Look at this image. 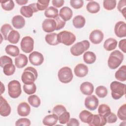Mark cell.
I'll return each mask as SVG.
<instances>
[{
	"label": "cell",
	"mask_w": 126,
	"mask_h": 126,
	"mask_svg": "<svg viewBox=\"0 0 126 126\" xmlns=\"http://www.w3.org/2000/svg\"><path fill=\"white\" fill-rule=\"evenodd\" d=\"M13 30V29L11 25L8 24H4L1 26L0 28V32L1 34L3 35L4 40H7V37L9 32Z\"/></svg>",
	"instance_id": "obj_35"
},
{
	"label": "cell",
	"mask_w": 126,
	"mask_h": 126,
	"mask_svg": "<svg viewBox=\"0 0 126 126\" xmlns=\"http://www.w3.org/2000/svg\"><path fill=\"white\" fill-rule=\"evenodd\" d=\"M0 66L3 67L4 66L9 63H12V60L9 57L6 56H2L0 58Z\"/></svg>",
	"instance_id": "obj_50"
},
{
	"label": "cell",
	"mask_w": 126,
	"mask_h": 126,
	"mask_svg": "<svg viewBox=\"0 0 126 126\" xmlns=\"http://www.w3.org/2000/svg\"><path fill=\"white\" fill-rule=\"evenodd\" d=\"M28 100L30 105L33 107L37 108L40 105V99L36 95L33 94L29 96L28 98Z\"/></svg>",
	"instance_id": "obj_34"
},
{
	"label": "cell",
	"mask_w": 126,
	"mask_h": 126,
	"mask_svg": "<svg viewBox=\"0 0 126 126\" xmlns=\"http://www.w3.org/2000/svg\"><path fill=\"white\" fill-rule=\"evenodd\" d=\"M67 126H78L79 123L78 121L75 118H71L66 123Z\"/></svg>",
	"instance_id": "obj_53"
},
{
	"label": "cell",
	"mask_w": 126,
	"mask_h": 126,
	"mask_svg": "<svg viewBox=\"0 0 126 126\" xmlns=\"http://www.w3.org/2000/svg\"><path fill=\"white\" fill-rule=\"evenodd\" d=\"M56 22L57 24V27H56V30L57 31L60 30L63 28L65 24V22L63 21L60 16H58L57 17H56L54 19Z\"/></svg>",
	"instance_id": "obj_49"
},
{
	"label": "cell",
	"mask_w": 126,
	"mask_h": 126,
	"mask_svg": "<svg viewBox=\"0 0 126 126\" xmlns=\"http://www.w3.org/2000/svg\"><path fill=\"white\" fill-rule=\"evenodd\" d=\"M28 62L27 57L23 54H20L15 59V64L16 67L22 68L27 65Z\"/></svg>",
	"instance_id": "obj_22"
},
{
	"label": "cell",
	"mask_w": 126,
	"mask_h": 126,
	"mask_svg": "<svg viewBox=\"0 0 126 126\" xmlns=\"http://www.w3.org/2000/svg\"><path fill=\"white\" fill-rule=\"evenodd\" d=\"M0 114L1 116H8L11 113V107L1 95L0 97Z\"/></svg>",
	"instance_id": "obj_13"
},
{
	"label": "cell",
	"mask_w": 126,
	"mask_h": 126,
	"mask_svg": "<svg viewBox=\"0 0 126 126\" xmlns=\"http://www.w3.org/2000/svg\"><path fill=\"white\" fill-rule=\"evenodd\" d=\"M15 71V66L12 63H9L5 64L3 67V71L5 75L10 76L14 74Z\"/></svg>",
	"instance_id": "obj_36"
},
{
	"label": "cell",
	"mask_w": 126,
	"mask_h": 126,
	"mask_svg": "<svg viewBox=\"0 0 126 126\" xmlns=\"http://www.w3.org/2000/svg\"><path fill=\"white\" fill-rule=\"evenodd\" d=\"M70 5L74 9H79L84 4V1L82 0H71L70 1Z\"/></svg>",
	"instance_id": "obj_48"
},
{
	"label": "cell",
	"mask_w": 126,
	"mask_h": 126,
	"mask_svg": "<svg viewBox=\"0 0 126 126\" xmlns=\"http://www.w3.org/2000/svg\"><path fill=\"white\" fill-rule=\"evenodd\" d=\"M124 55L119 50H114L110 55L108 60V65L110 69L117 68L122 63Z\"/></svg>",
	"instance_id": "obj_2"
},
{
	"label": "cell",
	"mask_w": 126,
	"mask_h": 126,
	"mask_svg": "<svg viewBox=\"0 0 126 126\" xmlns=\"http://www.w3.org/2000/svg\"><path fill=\"white\" fill-rule=\"evenodd\" d=\"M83 60L88 64H92L96 60V56L93 52L87 51L83 55Z\"/></svg>",
	"instance_id": "obj_31"
},
{
	"label": "cell",
	"mask_w": 126,
	"mask_h": 126,
	"mask_svg": "<svg viewBox=\"0 0 126 126\" xmlns=\"http://www.w3.org/2000/svg\"><path fill=\"white\" fill-rule=\"evenodd\" d=\"M38 73L36 70L31 66H29L24 69L21 76V79L24 84L33 83L37 78Z\"/></svg>",
	"instance_id": "obj_3"
},
{
	"label": "cell",
	"mask_w": 126,
	"mask_h": 126,
	"mask_svg": "<svg viewBox=\"0 0 126 126\" xmlns=\"http://www.w3.org/2000/svg\"><path fill=\"white\" fill-rule=\"evenodd\" d=\"M94 86L89 82H84L82 83L80 87V90L81 93L87 95L92 94L94 92Z\"/></svg>",
	"instance_id": "obj_20"
},
{
	"label": "cell",
	"mask_w": 126,
	"mask_h": 126,
	"mask_svg": "<svg viewBox=\"0 0 126 126\" xmlns=\"http://www.w3.org/2000/svg\"><path fill=\"white\" fill-rule=\"evenodd\" d=\"M45 39L46 42L51 45H57L59 43L57 39V34L55 32L46 34Z\"/></svg>",
	"instance_id": "obj_29"
},
{
	"label": "cell",
	"mask_w": 126,
	"mask_h": 126,
	"mask_svg": "<svg viewBox=\"0 0 126 126\" xmlns=\"http://www.w3.org/2000/svg\"><path fill=\"white\" fill-rule=\"evenodd\" d=\"M115 33L117 36L122 38L126 36V25L124 21L118 22L114 28Z\"/></svg>",
	"instance_id": "obj_14"
},
{
	"label": "cell",
	"mask_w": 126,
	"mask_h": 126,
	"mask_svg": "<svg viewBox=\"0 0 126 126\" xmlns=\"http://www.w3.org/2000/svg\"><path fill=\"white\" fill-rule=\"evenodd\" d=\"M59 80L63 83H68L72 80L73 75L70 68L64 66L61 68L58 73Z\"/></svg>",
	"instance_id": "obj_7"
},
{
	"label": "cell",
	"mask_w": 126,
	"mask_h": 126,
	"mask_svg": "<svg viewBox=\"0 0 126 126\" xmlns=\"http://www.w3.org/2000/svg\"><path fill=\"white\" fill-rule=\"evenodd\" d=\"M1 94H2L5 91V88H4V86L3 85L2 82H1Z\"/></svg>",
	"instance_id": "obj_56"
},
{
	"label": "cell",
	"mask_w": 126,
	"mask_h": 126,
	"mask_svg": "<svg viewBox=\"0 0 126 126\" xmlns=\"http://www.w3.org/2000/svg\"><path fill=\"white\" fill-rule=\"evenodd\" d=\"M72 23L75 28L77 29H81L85 26L86 20L83 16L77 15L74 17Z\"/></svg>",
	"instance_id": "obj_27"
},
{
	"label": "cell",
	"mask_w": 126,
	"mask_h": 126,
	"mask_svg": "<svg viewBox=\"0 0 126 126\" xmlns=\"http://www.w3.org/2000/svg\"><path fill=\"white\" fill-rule=\"evenodd\" d=\"M16 2H17V3L18 4L20 5H22L26 4L28 2V0H16Z\"/></svg>",
	"instance_id": "obj_55"
},
{
	"label": "cell",
	"mask_w": 126,
	"mask_h": 126,
	"mask_svg": "<svg viewBox=\"0 0 126 126\" xmlns=\"http://www.w3.org/2000/svg\"><path fill=\"white\" fill-rule=\"evenodd\" d=\"M65 111H66L65 107L61 104L56 105L53 109V113L56 114L58 117Z\"/></svg>",
	"instance_id": "obj_44"
},
{
	"label": "cell",
	"mask_w": 126,
	"mask_h": 126,
	"mask_svg": "<svg viewBox=\"0 0 126 126\" xmlns=\"http://www.w3.org/2000/svg\"><path fill=\"white\" fill-rule=\"evenodd\" d=\"M70 118V114L68 112L65 111L62 115L58 117V120L59 123L61 124H66Z\"/></svg>",
	"instance_id": "obj_45"
},
{
	"label": "cell",
	"mask_w": 126,
	"mask_h": 126,
	"mask_svg": "<svg viewBox=\"0 0 126 126\" xmlns=\"http://www.w3.org/2000/svg\"><path fill=\"white\" fill-rule=\"evenodd\" d=\"M50 0H38L36 3V7L38 10L42 11L46 9L49 5Z\"/></svg>",
	"instance_id": "obj_43"
},
{
	"label": "cell",
	"mask_w": 126,
	"mask_h": 126,
	"mask_svg": "<svg viewBox=\"0 0 126 126\" xmlns=\"http://www.w3.org/2000/svg\"><path fill=\"white\" fill-rule=\"evenodd\" d=\"M20 38V36L19 32L13 30L9 32L7 37V40L11 43L16 44L18 42Z\"/></svg>",
	"instance_id": "obj_30"
},
{
	"label": "cell",
	"mask_w": 126,
	"mask_h": 126,
	"mask_svg": "<svg viewBox=\"0 0 126 126\" xmlns=\"http://www.w3.org/2000/svg\"><path fill=\"white\" fill-rule=\"evenodd\" d=\"M126 85L125 84L114 81L110 84L111 95L114 99H119L126 94Z\"/></svg>",
	"instance_id": "obj_1"
},
{
	"label": "cell",
	"mask_w": 126,
	"mask_h": 126,
	"mask_svg": "<svg viewBox=\"0 0 126 126\" xmlns=\"http://www.w3.org/2000/svg\"><path fill=\"white\" fill-rule=\"evenodd\" d=\"M117 41L113 38H109L106 39L103 44L104 48L108 51L114 50L117 46Z\"/></svg>",
	"instance_id": "obj_25"
},
{
	"label": "cell",
	"mask_w": 126,
	"mask_h": 126,
	"mask_svg": "<svg viewBox=\"0 0 126 126\" xmlns=\"http://www.w3.org/2000/svg\"><path fill=\"white\" fill-rule=\"evenodd\" d=\"M115 77L116 79L120 81H125L126 80V65H124L120 67L115 72Z\"/></svg>",
	"instance_id": "obj_26"
},
{
	"label": "cell",
	"mask_w": 126,
	"mask_h": 126,
	"mask_svg": "<svg viewBox=\"0 0 126 126\" xmlns=\"http://www.w3.org/2000/svg\"><path fill=\"white\" fill-rule=\"evenodd\" d=\"M98 98L94 95L87 96L85 100V107L90 110H95L98 105Z\"/></svg>",
	"instance_id": "obj_11"
},
{
	"label": "cell",
	"mask_w": 126,
	"mask_h": 126,
	"mask_svg": "<svg viewBox=\"0 0 126 126\" xmlns=\"http://www.w3.org/2000/svg\"><path fill=\"white\" fill-rule=\"evenodd\" d=\"M72 10L67 6L62 8L59 12V16L65 22L69 20L72 17Z\"/></svg>",
	"instance_id": "obj_19"
},
{
	"label": "cell",
	"mask_w": 126,
	"mask_h": 126,
	"mask_svg": "<svg viewBox=\"0 0 126 126\" xmlns=\"http://www.w3.org/2000/svg\"><path fill=\"white\" fill-rule=\"evenodd\" d=\"M57 39L59 43L70 46L76 40V36L70 32L63 31L57 34Z\"/></svg>",
	"instance_id": "obj_4"
},
{
	"label": "cell",
	"mask_w": 126,
	"mask_h": 126,
	"mask_svg": "<svg viewBox=\"0 0 126 126\" xmlns=\"http://www.w3.org/2000/svg\"><path fill=\"white\" fill-rule=\"evenodd\" d=\"M75 75L78 77L86 76L88 73V68L87 65L83 63H79L74 68Z\"/></svg>",
	"instance_id": "obj_17"
},
{
	"label": "cell",
	"mask_w": 126,
	"mask_h": 126,
	"mask_svg": "<svg viewBox=\"0 0 126 126\" xmlns=\"http://www.w3.org/2000/svg\"><path fill=\"white\" fill-rule=\"evenodd\" d=\"M105 118L107 121V123H115L117 120V116L113 113L110 112L109 114H108L107 116H106Z\"/></svg>",
	"instance_id": "obj_51"
},
{
	"label": "cell",
	"mask_w": 126,
	"mask_h": 126,
	"mask_svg": "<svg viewBox=\"0 0 126 126\" xmlns=\"http://www.w3.org/2000/svg\"><path fill=\"white\" fill-rule=\"evenodd\" d=\"M12 24L13 26L17 29L23 28L25 25V20L23 17L17 15L14 16L12 19Z\"/></svg>",
	"instance_id": "obj_21"
},
{
	"label": "cell",
	"mask_w": 126,
	"mask_h": 126,
	"mask_svg": "<svg viewBox=\"0 0 126 126\" xmlns=\"http://www.w3.org/2000/svg\"><path fill=\"white\" fill-rule=\"evenodd\" d=\"M126 39H124L119 41V48L124 52L126 53Z\"/></svg>",
	"instance_id": "obj_52"
},
{
	"label": "cell",
	"mask_w": 126,
	"mask_h": 126,
	"mask_svg": "<svg viewBox=\"0 0 126 126\" xmlns=\"http://www.w3.org/2000/svg\"><path fill=\"white\" fill-rule=\"evenodd\" d=\"M88 11L91 13H96L100 10V5L98 3L94 1H89L86 6Z\"/></svg>",
	"instance_id": "obj_28"
},
{
	"label": "cell",
	"mask_w": 126,
	"mask_h": 126,
	"mask_svg": "<svg viewBox=\"0 0 126 126\" xmlns=\"http://www.w3.org/2000/svg\"><path fill=\"white\" fill-rule=\"evenodd\" d=\"M107 123L105 117L100 114L94 115L91 123L89 124L90 126H103L106 125Z\"/></svg>",
	"instance_id": "obj_16"
},
{
	"label": "cell",
	"mask_w": 126,
	"mask_h": 126,
	"mask_svg": "<svg viewBox=\"0 0 126 126\" xmlns=\"http://www.w3.org/2000/svg\"><path fill=\"white\" fill-rule=\"evenodd\" d=\"M118 10L123 15L124 17H126V0H120L118 2Z\"/></svg>",
	"instance_id": "obj_46"
},
{
	"label": "cell",
	"mask_w": 126,
	"mask_h": 126,
	"mask_svg": "<svg viewBox=\"0 0 126 126\" xmlns=\"http://www.w3.org/2000/svg\"><path fill=\"white\" fill-rule=\"evenodd\" d=\"M57 24L55 20L52 19H46L42 24L43 30L46 32H51L56 30Z\"/></svg>",
	"instance_id": "obj_12"
},
{
	"label": "cell",
	"mask_w": 126,
	"mask_h": 126,
	"mask_svg": "<svg viewBox=\"0 0 126 126\" xmlns=\"http://www.w3.org/2000/svg\"><path fill=\"white\" fill-rule=\"evenodd\" d=\"M90 47V42L87 40L77 42L70 48L71 54L74 56L82 55L85 51L88 50Z\"/></svg>",
	"instance_id": "obj_5"
},
{
	"label": "cell",
	"mask_w": 126,
	"mask_h": 126,
	"mask_svg": "<svg viewBox=\"0 0 126 126\" xmlns=\"http://www.w3.org/2000/svg\"><path fill=\"white\" fill-rule=\"evenodd\" d=\"M20 45L21 48L24 52L29 53L32 51L33 49L34 40L33 38L30 36H25L22 38Z\"/></svg>",
	"instance_id": "obj_8"
},
{
	"label": "cell",
	"mask_w": 126,
	"mask_h": 126,
	"mask_svg": "<svg viewBox=\"0 0 126 126\" xmlns=\"http://www.w3.org/2000/svg\"><path fill=\"white\" fill-rule=\"evenodd\" d=\"M30 63L33 65L38 66L41 65L44 61L43 55L37 51L32 52L29 56Z\"/></svg>",
	"instance_id": "obj_10"
},
{
	"label": "cell",
	"mask_w": 126,
	"mask_h": 126,
	"mask_svg": "<svg viewBox=\"0 0 126 126\" xmlns=\"http://www.w3.org/2000/svg\"><path fill=\"white\" fill-rule=\"evenodd\" d=\"M58 10L53 6L48 7L44 12V15L46 17L50 18H55L58 16Z\"/></svg>",
	"instance_id": "obj_33"
},
{
	"label": "cell",
	"mask_w": 126,
	"mask_h": 126,
	"mask_svg": "<svg viewBox=\"0 0 126 126\" xmlns=\"http://www.w3.org/2000/svg\"><path fill=\"white\" fill-rule=\"evenodd\" d=\"M5 50L6 54L12 57L18 56L19 55V48L15 45H8L6 46Z\"/></svg>",
	"instance_id": "obj_32"
},
{
	"label": "cell",
	"mask_w": 126,
	"mask_h": 126,
	"mask_svg": "<svg viewBox=\"0 0 126 126\" xmlns=\"http://www.w3.org/2000/svg\"><path fill=\"white\" fill-rule=\"evenodd\" d=\"M64 2L63 0H53L52 1V4L56 7H62Z\"/></svg>",
	"instance_id": "obj_54"
},
{
	"label": "cell",
	"mask_w": 126,
	"mask_h": 126,
	"mask_svg": "<svg viewBox=\"0 0 126 126\" xmlns=\"http://www.w3.org/2000/svg\"><path fill=\"white\" fill-rule=\"evenodd\" d=\"M103 37V33L100 30H94L90 33L89 39L93 43L98 44L102 41Z\"/></svg>",
	"instance_id": "obj_15"
},
{
	"label": "cell",
	"mask_w": 126,
	"mask_h": 126,
	"mask_svg": "<svg viewBox=\"0 0 126 126\" xmlns=\"http://www.w3.org/2000/svg\"><path fill=\"white\" fill-rule=\"evenodd\" d=\"M20 82L15 80L10 81L8 84V93L9 95L13 98L18 97L21 93V87Z\"/></svg>",
	"instance_id": "obj_6"
},
{
	"label": "cell",
	"mask_w": 126,
	"mask_h": 126,
	"mask_svg": "<svg viewBox=\"0 0 126 126\" xmlns=\"http://www.w3.org/2000/svg\"><path fill=\"white\" fill-rule=\"evenodd\" d=\"M31 125V121L28 118H20L15 123L16 126H29Z\"/></svg>",
	"instance_id": "obj_47"
},
{
	"label": "cell",
	"mask_w": 126,
	"mask_h": 126,
	"mask_svg": "<svg viewBox=\"0 0 126 126\" xmlns=\"http://www.w3.org/2000/svg\"><path fill=\"white\" fill-rule=\"evenodd\" d=\"M98 112L99 114L105 117L111 112V109L108 105L101 104L98 107Z\"/></svg>",
	"instance_id": "obj_38"
},
{
	"label": "cell",
	"mask_w": 126,
	"mask_h": 126,
	"mask_svg": "<svg viewBox=\"0 0 126 126\" xmlns=\"http://www.w3.org/2000/svg\"><path fill=\"white\" fill-rule=\"evenodd\" d=\"M38 11L36 7V3H32L28 6H23L20 9L21 14L26 18L32 17L34 12Z\"/></svg>",
	"instance_id": "obj_9"
},
{
	"label": "cell",
	"mask_w": 126,
	"mask_h": 126,
	"mask_svg": "<svg viewBox=\"0 0 126 126\" xmlns=\"http://www.w3.org/2000/svg\"><path fill=\"white\" fill-rule=\"evenodd\" d=\"M1 6L3 9L6 11H10L12 10L14 7V3L13 0H8V1H0Z\"/></svg>",
	"instance_id": "obj_42"
},
{
	"label": "cell",
	"mask_w": 126,
	"mask_h": 126,
	"mask_svg": "<svg viewBox=\"0 0 126 126\" xmlns=\"http://www.w3.org/2000/svg\"><path fill=\"white\" fill-rule=\"evenodd\" d=\"M104 8L107 10L114 9L116 6V0H104L103 2Z\"/></svg>",
	"instance_id": "obj_40"
},
{
	"label": "cell",
	"mask_w": 126,
	"mask_h": 126,
	"mask_svg": "<svg viewBox=\"0 0 126 126\" xmlns=\"http://www.w3.org/2000/svg\"><path fill=\"white\" fill-rule=\"evenodd\" d=\"M95 94L100 98H104L107 94V89L103 86H98L95 90Z\"/></svg>",
	"instance_id": "obj_39"
},
{
	"label": "cell",
	"mask_w": 126,
	"mask_h": 126,
	"mask_svg": "<svg viewBox=\"0 0 126 126\" xmlns=\"http://www.w3.org/2000/svg\"><path fill=\"white\" fill-rule=\"evenodd\" d=\"M58 120V116L55 114H50L46 116L43 119L42 122L44 125L53 126L56 124Z\"/></svg>",
	"instance_id": "obj_23"
},
{
	"label": "cell",
	"mask_w": 126,
	"mask_h": 126,
	"mask_svg": "<svg viewBox=\"0 0 126 126\" xmlns=\"http://www.w3.org/2000/svg\"><path fill=\"white\" fill-rule=\"evenodd\" d=\"M93 115H94L90 112L84 110L80 113L79 117L82 122L87 123L89 125L93 119Z\"/></svg>",
	"instance_id": "obj_24"
},
{
	"label": "cell",
	"mask_w": 126,
	"mask_h": 126,
	"mask_svg": "<svg viewBox=\"0 0 126 126\" xmlns=\"http://www.w3.org/2000/svg\"><path fill=\"white\" fill-rule=\"evenodd\" d=\"M23 90L28 94H32L35 93L36 87L34 83L31 84H24L23 86Z\"/></svg>",
	"instance_id": "obj_37"
},
{
	"label": "cell",
	"mask_w": 126,
	"mask_h": 126,
	"mask_svg": "<svg viewBox=\"0 0 126 126\" xmlns=\"http://www.w3.org/2000/svg\"><path fill=\"white\" fill-rule=\"evenodd\" d=\"M31 112V107L30 105L26 102L20 103L17 107V112L19 115L25 117L28 116Z\"/></svg>",
	"instance_id": "obj_18"
},
{
	"label": "cell",
	"mask_w": 126,
	"mask_h": 126,
	"mask_svg": "<svg viewBox=\"0 0 126 126\" xmlns=\"http://www.w3.org/2000/svg\"><path fill=\"white\" fill-rule=\"evenodd\" d=\"M118 118L122 121H126V104H124L119 108L117 112Z\"/></svg>",
	"instance_id": "obj_41"
}]
</instances>
